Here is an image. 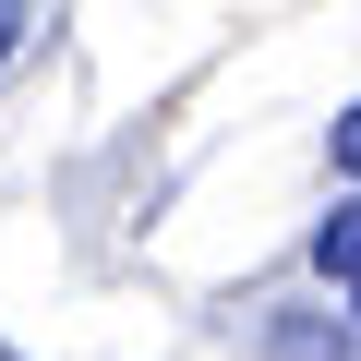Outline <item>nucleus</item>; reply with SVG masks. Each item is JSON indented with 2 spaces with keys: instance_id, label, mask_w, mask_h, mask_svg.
<instances>
[{
  "instance_id": "20e7f679",
  "label": "nucleus",
  "mask_w": 361,
  "mask_h": 361,
  "mask_svg": "<svg viewBox=\"0 0 361 361\" xmlns=\"http://www.w3.org/2000/svg\"><path fill=\"white\" fill-rule=\"evenodd\" d=\"M0 361H13V349H0Z\"/></svg>"
},
{
  "instance_id": "f257e3e1",
  "label": "nucleus",
  "mask_w": 361,
  "mask_h": 361,
  "mask_svg": "<svg viewBox=\"0 0 361 361\" xmlns=\"http://www.w3.org/2000/svg\"><path fill=\"white\" fill-rule=\"evenodd\" d=\"M313 253H325V277H337V289H349V313H361V205H337Z\"/></svg>"
},
{
  "instance_id": "7ed1b4c3",
  "label": "nucleus",
  "mask_w": 361,
  "mask_h": 361,
  "mask_svg": "<svg viewBox=\"0 0 361 361\" xmlns=\"http://www.w3.org/2000/svg\"><path fill=\"white\" fill-rule=\"evenodd\" d=\"M13 37H25V0H0V61H13Z\"/></svg>"
},
{
  "instance_id": "f03ea898",
  "label": "nucleus",
  "mask_w": 361,
  "mask_h": 361,
  "mask_svg": "<svg viewBox=\"0 0 361 361\" xmlns=\"http://www.w3.org/2000/svg\"><path fill=\"white\" fill-rule=\"evenodd\" d=\"M337 169H361V109H337Z\"/></svg>"
}]
</instances>
